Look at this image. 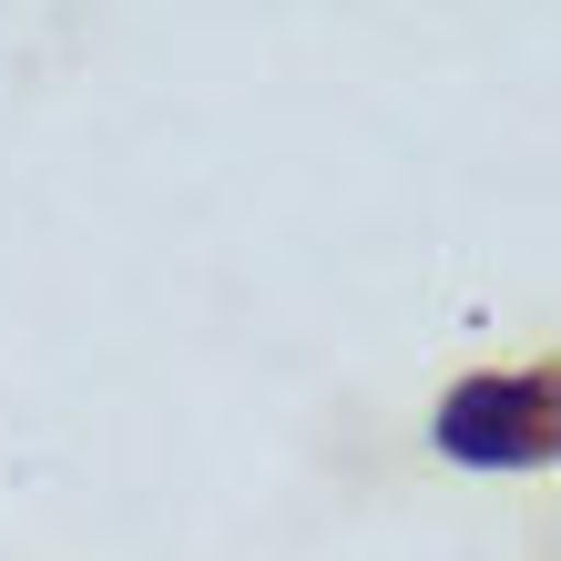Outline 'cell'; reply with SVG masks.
Here are the masks:
<instances>
[{
  "label": "cell",
  "instance_id": "obj_1",
  "mask_svg": "<svg viewBox=\"0 0 561 561\" xmlns=\"http://www.w3.org/2000/svg\"><path fill=\"white\" fill-rule=\"evenodd\" d=\"M439 449L459 459H541L551 449V378H480L439 409Z\"/></svg>",
  "mask_w": 561,
  "mask_h": 561
}]
</instances>
